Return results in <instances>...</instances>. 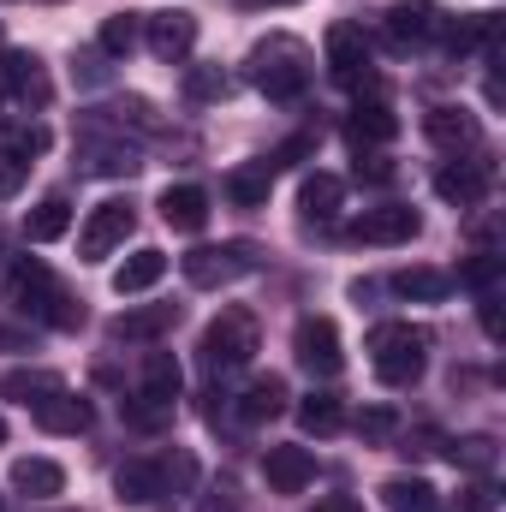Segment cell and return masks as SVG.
<instances>
[{
  "mask_svg": "<svg viewBox=\"0 0 506 512\" xmlns=\"http://www.w3.org/2000/svg\"><path fill=\"white\" fill-rule=\"evenodd\" d=\"M310 72H316L310 48L298 36H286V30H274L268 42H256L251 60H245V78H251L268 102H298L310 90Z\"/></svg>",
  "mask_w": 506,
  "mask_h": 512,
  "instance_id": "cell-1",
  "label": "cell"
},
{
  "mask_svg": "<svg viewBox=\"0 0 506 512\" xmlns=\"http://www.w3.org/2000/svg\"><path fill=\"white\" fill-rule=\"evenodd\" d=\"M370 364L387 387H411L429 364V334L411 328V322H381L370 334Z\"/></svg>",
  "mask_w": 506,
  "mask_h": 512,
  "instance_id": "cell-2",
  "label": "cell"
},
{
  "mask_svg": "<svg viewBox=\"0 0 506 512\" xmlns=\"http://www.w3.org/2000/svg\"><path fill=\"white\" fill-rule=\"evenodd\" d=\"M262 346V328L245 304H227L209 328H203V364L209 370H245Z\"/></svg>",
  "mask_w": 506,
  "mask_h": 512,
  "instance_id": "cell-3",
  "label": "cell"
},
{
  "mask_svg": "<svg viewBox=\"0 0 506 512\" xmlns=\"http://www.w3.org/2000/svg\"><path fill=\"white\" fill-rule=\"evenodd\" d=\"M179 358L173 352H149L143 358V387H137V399H126V417L137 429H161V423H173V399H179Z\"/></svg>",
  "mask_w": 506,
  "mask_h": 512,
  "instance_id": "cell-4",
  "label": "cell"
},
{
  "mask_svg": "<svg viewBox=\"0 0 506 512\" xmlns=\"http://www.w3.org/2000/svg\"><path fill=\"white\" fill-rule=\"evenodd\" d=\"M256 262V245L245 239H233V245H197L191 256H179V268H185V280L197 286V292H215V286H233L239 274H251Z\"/></svg>",
  "mask_w": 506,
  "mask_h": 512,
  "instance_id": "cell-5",
  "label": "cell"
},
{
  "mask_svg": "<svg viewBox=\"0 0 506 512\" xmlns=\"http://www.w3.org/2000/svg\"><path fill=\"white\" fill-rule=\"evenodd\" d=\"M137 227V215H131L126 197H108V203H96L90 209V221H84V233H78V256L84 262H102V256H114L126 245V233Z\"/></svg>",
  "mask_w": 506,
  "mask_h": 512,
  "instance_id": "cell-6",
  "label": "cell"
},
{
  "mask_svg": "<svg viewBox=\"0 0 506 512\" xmlns=\"http://www.w3.org/2000/svg\"><path fill=\"white\" fill-rule=\"evenodd\" d=\"M292 358L310 370V376H340L346 352H340V328L328 316H304L298 334H292Z\"/></svg>",
  "mask_w": 506,
  "mask_h": 512,
  "instance_id": "cell-7",
  "label": "cell"
},
{
  "mask_svg": "<svg viewBox=\"0 0 506 512\" xmlns=\"http://www.w3.org/2000/svg\"><path fill=\"white\" fill-rule=\"evenodd\" d=\"M328 72H334V84H346V90H358V84H370V42H364V24H328Z\"/></svg>",
  "mask_w": 506,
  "mask_h": 512,
  "instance_id": "cell-8",
  "label": "cell"
},
{
  "mask_svg": "<svg viewBox=\"0 0 506 512\" xmlns=\"http://www.w3.org/2000/svg\"><path fill=\"white\" fill-rule=\"evenodd\" d=\"M423 233V215L405 209V203H381V209H364L352 221V239L358 245H411Z\"/></svg>",
  "mask_w": 506,
  "mask_h": 512,
  "instance_id": "cell-9",
  "label": "cell"
},
{
  "mask_svg": "<svg viewBox=\"0 0 506 512\" xmlns=\"http://www.w3.org/2000/svg\"><path fill=\"white\" fill-rule=\"evenodd\" d=\"M441 30H447V18H441V6H429V0H399V6H387V42H393V48L435 42Z\"/></svg>",
  "mask_w": 506,
  "mask_h": 512,
  "instance_id": "cell-10",
  "label": "cell"
},
{
  "mask_svg": "<svg viewBox=\"0 0 506 512\" xmlns=\"http://www.w3.org/2000/svg\"><path fill=\"white\" fill-rule=\"evenodd\" d=\"M143 42H149L155 60L179 66V60L197 48V18H191V12H155V18H143Z\"/></svg>",
  "mask_w": 506,
  "mask_h": 512,
  "instance_id": "cell-11",
  "label": "cell"
},
{
  "mask_svg": "<svg viewBox=\"0 0 506 512\" xmlns=\"http://www.w3.org/2000/svg\"><path fill=\"white\" fill-rule=\"evenodd\" d=\"M54 298H60V286H54L48 262H36V256H18V262H12V304H18L24 316H42V322H48Z\"/></svg>",
  "mask_w": 506,
  "mask_h": 512,
  "instance_id": "cell-12",
  "label": "cell"
},
{
  "mask_svg": "<svg viewBox=\"0 0 506 512\" xmlns=\"http://www.w3.org/2000/svg\"><path fill=\"white\" fill-rule=\"evenodd\" d=\"M423 131H429V143L447 149V155H471V149L483 143V126H477L471 108H429V114H423Z\"/></svg>",
  "mask_w": 506,
  "mask_h": 512,
  "instance_id": "cell-13",
  "label": "cell"
},
{
  "mask_svg": "<svg viewBox=\"0 0 506 512\" xmlns=\"http://www.w3.org/2000/svg\"><path fill=\"white\" fill-rule=\"evenodd\" d=\"M36 423H42L48 435H84V429H90V399L60 382L54 393L36 399Z\"/></svg>",
  "mask_w": 506,
  "mask_h": 512,
  "instance_id": "cell-14",
  "label": "cell"
},
{
  "mask_svg": "<svg viewBox=\"0 0 506 512\" xmlns=\"http://www.w3.org/2000/svg\"><path fill=\"white\" fill-rule=\"evenodd\" d=\"M489 179H495L489 161H459V167H441V173H435V191H441L453 209H477V203L489 197Z\"/></svg>",
  "mask_w": 506,
  "mask_h": 512,
  "instance_id": "cell-15",
  "label": "cell"
},
{
  "mask_svg": "<svg viewBox=\"0 0 506 512\" xmlns=\"http://www.w3.org/2000/svg\"><path fill=\"white\" fill-rule=\"evenodd\" d=\"M262 477H268V489H274V495H304V489H310V477H316V459H310L304 447H268Z\"/></svg>",
  "mask_w": 506,
  "mask_h": 512,
  "instance_id": "cell-16",
  "label": "cell"
},
{
  "mask_svg": "<svg viewBox=\"0 0 506 512\" xmlns=\"http://www.w3.org/2000/svg\"><path fill=\"white\" fill-rule=\"evenodd\" d=\"M161 221H167L173 233H203V227H209V191H197V185H167V191H161Z\"/></svg>",
  "mask_w": 506,
  "mask_h": 512,
  "instance_id": "cell-17",
  "label": "cell"
},
{
  "mask_svg": "<svg viewBox=\"0 0 506 512\" xmlns=\"http://www.w3.org/2000/svg\"><path fill=\"white\" fill-rule=\"evenodd\" d=\"M24 96V102H48V78H42V60L36 54H0V96Z\"/></svg>",
  "mask_w": 506,
  "mask_h": 512,
  "instance_id": "cell-18",
  "label": "cell"
},
{
  "mask_svg": "<svg viewBox=\"0 0 506 512\" xmlns=\"http://www.w3.org/2000/svg\"><path fill=\"white\" fill-rule=\"evenodd\" d=\"M340 203H346V185H340L334 173H304V185H298V209H304V221H334Z\"/></svg>",
  "mask_w": 506,
  "mask_h": 512,
  "instance_id": "cell-19",
  "label": "cell"
},
{
  "mask_svg": "<svg viewBox=\"0 0 506 512\" xmlns=\"http://www.w3.org/2000/svg\"><path fill=\"white\" fill-rule=\"evenodd\" d=\"M12 489L30 495V501H48V495L66 489V465H54V459H12Z\"/></svg>",
  "mask_w": 506,
  "mask_h": 512,
  "instance_id": "cell-20",
  "label": "cell"
},
{
  "mask_svg": "<svg viewBox=\"0 0 506 512\" xmlns=\"http://www.w3.org/2000/svg\"><path fill=\"white\" fill-rule=\"evenodd\" d=\"M114 489H120V501H131V507L167 501V495H161V465H155V459H131V465H120V471H114Z\"/></svg>",
  "mask_w": 506,
  "mask_h": 512,
  "instance_id": "cell-21",
  "label": "cell"
},
{
  "mask_svg": "<svg viewBox=\"0 0 506 512\" xmlns=\"http://www.w3.org/2000/svg\"><path fill=\"white\" fill-rule=\"evenodd\" d=\"M381 507L387 512H447V501L423 477H393V483H381Z\"/></svg>",
  "mask_w": 506,
  "mask_h": 512,
  "instance_id": "cell-22",
  "label": "cell"
},
{
  "mask_svg": "<svg viewBox=\"0 0 506 512\" xmlns=\"http://www.w3.org/2000/svg\"><path fill=\"white\" fill-rule=\"evenodd\" d=\"M161 274H167V256L155 251V245H143V251H131L126 262L114 268V292H120V298H131V292H149Z\"/></svg>",
  "mask_w": 506,
  "mask_h": 512,
  "instance_id": "cell-23",
  "label": "cell"
},
{
  "mask_svg": "<svg viewBox=\"0 0 506 512\" xmlns=\"http://www.w3.org/2000/svg\"><path fill=\"white\" fill-rule=\"evenodd\" d=\"M393 131H399V120H393V108H387V102H358V108H352V120H346V137H352V149L387 143Z\"/></svg>",
  "mask_w": 506,
  "mask_h": 512,
  "instance_id": "cell-24",
  "label": "cell"
},
{
  "mask_svg": "<svg viewBox=\"0 0 506 512\" xmlns=\"http://www.w3.org/2000/svg\"><path fill=\"white\" fill-rule=\"evenodd\" d=\"M173 322H179V304H143L114 322V340H161Z\"/></svg>",
  "mask_w": 506,
  "mask_h": 512,
  "instance_id": "cell-25",
  "label": "cell"
},
{
  "mask_svg": "<svg viewBox=\"0 0 506 512\" xmlns=\"http://www.w3.org/2000/svg\"><path fill=\"white\" fill-rule=\"evenodd\" d=\"M66 227H72V203H66V197H42V203L24 215V239H30V245H54Z\"/></svg>",
  "mask_w": 506,
  "mask_h": 512,
  "instance_id": "cell-26",
  "label": "cell"
},
{
  "mask_svg": "<svg viewBox=\"0 0 506 512\" xmlns=\"http://www.w3.org/2000/svg\"><path fill=\"white\" fill-rule=\"evenodd\" d=\"M453 286H459V280H453L447 268H405V274H393V292H399V298H417V304H441Z\"/></svg>",
  "mask_w": 506,
  "mask_h": 512,
  "instance_id": "cell-27",
  "label": "cell"
},
{
  "mask_svg": "<svg viewBox=\"0 0 506 512\" xmlns=\"http://www.w3.org/2000/svg\"><path fill=\"white\" fill-rule=\"evenodd\" d=\"M280 411H286V382H280V376L251 382L245 399H239V417H245V423H268V417H280Z\"/></svg>",
  "mask_w": 506,
  "mask_h": 512,
  "instance_id": "cell-28",
  "label": "cell"
},
{
  "mask_svg": "<svg viewBox=\"0 0 506 512\" xmlns=\"http://www.w3.org/2000/svg\"><path fill=\"white\" fill-rule=\"evenodd\" d=\"M84 161H90V173H108V179H126V173L143 167L126 137H120V143H96V137H90V143H84Z\"/></svg>",
  "mask_w": 506,
  "mask_h": 512,
  "instance_id": "cell-29",
  "label": "cell"
},
{
  "mask_svg": "<svg viewBox=\"0 0 506 512\" xmlns=\"http://www.w3.org/2000/svg\"><path fill=\"white\" fill-rule=\"evenodd\" d=\"M298 423H304L310 435H334V429L346 423V405H340V393H310V399L298 405Z\"/></svg>",
  "mask_w": 506,
  "mask_h": 512,
  "instance_id": "cell-30",
  "label": "cell"
},
{
  "mask_svg": "<svg viewBox=\"0 0 506 512\" xmlns=\"http://www.w3.org/2000/svg\"><path fill=\"white\" fill-rule=\"evenodd\" d=\"M268 179H274V173H268L262 161H256V167H233V173H227V197H233L239 209H262V203H268Z\"/></svg>",
  "mask_w": 506,
  "mask_h": 512,
  "instance_id": "cell-31",
  "label": "cell"
},
{
  "mask_svg": "<svg viewBox=\"0 0 506 512\" xmlns=\"http://www.w3.org/2000/svg\"><path fill=\"white\" fill-rule=\"evenodd\" d=\"M143 42V18L137 12H114L108 24H102V54H114V60H126L131 48Z\"/></svg>",
  "mask_w": 506,
  "mask_h": 512,
  "instance_id": "cell-32",
  "label": "cell"
},
{
  "mask_svg": "<svg viewBox=\"0 0 506 512\" xmlns=\"http://www.w3.org/2000/svg\"><path fill=\"white\" fill-rule=\"evenodd\" d=\"M161 465V495H185L191 483H197V459L185 453V447H173L167 459H155Z\"/></svg>",
  "mask_w": 506,
  "mask_h": 512,
  "instance_id": "cell-33",
  "label": "cell"
},
{
  "mask_svg": "<svg viewBox=\"0 0 506 512\" xmlns=\"http://www.w3.org/2000/svg\"><path fill=\"white\" fill-rule=\"evenodd\" d=\"M227 96V72L221 66H191L185 72V102H221Z\"/></svg>",
  "mask_w": 506,
  "mask_h": 512,
  "instance_id": "cell-34",
  "label": "cell"
},
{
  "mask_svg": "<svg viewBox=\"0 0 506 512\" xmlns=\"http://www.w3.org/2000/svg\"><path fill=\"white\" fill-rule=\"evenodd\" d=\"M453 465L489 477V471H495V441H489V435H465V441H453Z\"/></svg>",
  "mask_w": 506,
  "mask_h": 512,
  "instance_id": "cell-35",
  "label": "cell"
},
{
  "mask_svg": "<svg viewBox=\"0 0 506 512\" xmlns=\"http://www.w3.org/2000/svg\"><path fill=\"white\" fill-rule=\"evenodd\" d=\"M358 435H364L370 447L393 441V435H399V411H393V405H364V411H358Z\"/></svg>",
  "mask_w": 506,
  "mask_h": 512,
  "instance_id": "cell-36",
  "label": "cell"
},
{
  "mask_svg": "<svg viewBox=\"0 0 506 512\" xmlns=\"http://www.w3.org/2000/svg\"><path fill=\"white\" fill-rule=\"evenodd\" d=\"M54 387H60V376H24V370H18V376H6V382H0V393H6V399L36 405V399H42V393H54Z\"/></svg>",
  "mask_w": 506,
  "mask_h": 512,
  "instance_id": "cell-37",
  "label": "cell"
},
{
  "mask_svg": "<svg viewBox=\"0 0 506 512\" xmlns=\"http://www.w3.org/2000/svg\"><path fill=\"white\" fill-rule=\"evenodd\" d=\"M304 155H316V131H298V137H286V143H280V149H274L262 167H268V173H280V167H298Z\"/></svg>",
  "mask_w": 506,
  "mask_h": 512,
  "instance_id": "cell-38",
  "label": "cell"
},
{
  "mask_svg": "<svg viewBox=\"0 0 506 512\" xmlns=\"http://www.w3.org/2000/svg\"><path fill=\"white\" fill-rule=\"evenodd\" d=\"M495 507H501V495H495V483H489V477H477V483L459 495V512H495Z\"/></svg>",
  "mask_w": 506,
  "mask_h": 512,
  "instance_id": "cell-39",
  "label": "cell"
},
{
  "mask_svg": "<svg viewBox=\"0 0 506 512\" xmlns=\"http://www.w3.org/2000/svg\"><path fill=\"white\" fill-rule=\"evenodd\" d=\"M24 167H30L24 155H0V197H12L24 185Z\"/></svg>",
  "mask_w": 506,
  "mask_h": 512,
  "instance_id": "cell-40",
  "label": "cell"
},
{
  "mask_svg": "<svg viewBox=\"0 0 506 512\" xmlns=\"http://www.w3.org/2000/svg\"><path fill=\"white\" fill-rule=\"evenodd\" d=\"M495 274H501V256H471V262H465V280H471V286H489Z\"/></svg>",
  "mask_w": 506,
  "mask_h": 512,
  "instance_id": "cell-41",
  "label": "cell"
},
{
  "mask_svg": "<svg viewBox=\"0 0 506 512\" xmlns=\"http://www.w3.org/2000/svg\"><path fill=\"white\" fill-rule=\"evenodd\" d=\"M483 328L501 340V304H495V298H483Z\"/></svg>",
  "mask_w": 506,
  "mask_h": 512,
  "instance_id": "cell-42",
  "label": "cell"
},
{
  "mask_svg": "<svg viewBox=\"0 0 506 512\" xmlns=\"http://www.w3.org/2000/svg\"><path fill=\"white\" fill-rule=\"evenodd\" d=\"M197 512H239V501H233V495L221 489V495H209V501H203V507H197Z\"/></svg>",
  "mask_w": 506,
  "mask_h": 512,
  "instance_id": "cell-43",
  "label": "cell"
},
{
  "mask_svg": "<svg viewBox=\"0 0 506 512\" xmlns=\"http://www.w3.org/2000/svg\"><path fill=\"white\" fill-rule=\"evenodd\" d=\"M316 512H364V507H358L352 495H328V501H322V507H316Z\"/></svg>",
  "mask_w": 506,
  "mask_h": 512,
  "instance_id": "cell-44",
  "label": "cell"
},
{
  "mask_svg": "<svg viewBox=\"0 0 506 512\" xmlns=\"http://www.w3.org/2000/svg\"><path fill=\"white\" fill-rule=\"evenodd\" d=\"M251 6H298V0H251Z\"/></svg>",
  "mask_w": 506,
  "mask_h": 512,
  "instance_id": "cell-45",
  "label": "cell"
},
{
  "mask_svg": "<svg viewBox=\"0 0 506 512\" xmlns=\"http://www.w3.org/2000/svg\"><path fill=\"white\" fill-rule=\"evenodd\" d=\"M0 441H6V417H0Z\"/></svg>",
  "mask_w": 506,
  "mask_h": 512,
  "instance_id": "cell-46",
  "label": "cell"
}]
</instances>
